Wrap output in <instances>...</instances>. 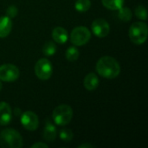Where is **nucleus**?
I'll list each match as a JSON object with an SVG mask.
<instances>
[{"label":"nucleus","instance_id":"nucleus-21","mask_svg":"<svg viewBox=\"0 0 148 148\" xmlns=\"http://www.w3.org/2000/svg\"><path fill=\"white\" fill-rule=\"evenodd\" d=\"M135 15L140 20H144V21L147 20V12L146 7L143 5H139L135 9Z\"/></svg>","mask_w":148,"mask_h":148},{"label":"nucleus","instance_id":"nucleus-20","mask_svg":"<svg viewBox=\"0 0 148 148\" xmlns=\"http://www.w3.org/2000/svg\"><path fill=\"white\" fill-rule=\"evenodd\" d=\"M59 136H60V139L64 141V142H69L73 140V137H74V134H73V132L68 128H63L60 131L59 133Z\"/></svg>","mask_w":148,"mask_h":148},{"label":"nucleus","instance_id":"nucleus-25","mask_svg":"<svg viewBox=\"0 0 148 148\" xmlns=\"http://www.w3.org/2000/svg\"><path fill=\"white\" fill-rule=\"evenodd\" d=\"M2 88H3V85H2V82H1V81H0V91L2 90Z\"/></svg>","mask_w":148,"mask_h":148},{"label":"nucleus","instance_id":"nucleus-15","mask_svg":"<svg viewBox=\"0 0 148 148\" xmlns=\"http://www.w3.org/2000/svg\"><path fill=\"white\" fill-rule=\"evenodd\" d=\"M102 4L108 10H118L124 4V0H101Z\"/></svg>","mask_w":148,"mask_h":148},{"label":"nucleus","instance_id":"nucleus-19","mask_svg":"<svg viewBox=\"0 0 148 148\" xmlns=\"http://www.w3.org/2000/svg\"><path fill=\"white\" fill-rule=\"evenodd\" d=\"M79 57V51L75 47H69L66 51V58L69 62H75Z\"/></svg>","mask_w":148,"mask_h":148},{"label":"nucleus","instance_id":"nucleus-3","mask_svg":"<svg viewBox=\"0 0 148 148\" xmlns=\"http://www.w3.org/2000/svg\"><path fill=\"white\" fill-rule=\"evenodd\" d=\"M147 35L148 27L146 23L136 22L133 23L129 29V37L134 44H143L147 39Z\"/></svg>","mask_w":148,"mask_h":148},{"label":"nucleus","instance_id":"nucleus-9","mask_svg":"<svg viewBox=\"0 0 148 148\" xmlns=\"http://www.w3.org/2000/svg\"><path fill=\"white\" fill-rule=\"evenodd\" d=\"M91 29L93 33L100 38H103L107 36L109 34L110 31V26L108 23L102 19V18H98L95 19L91 25Z\"/></svg>","mask_w":148,"mask_h":148},{"label":"nucleus","instance_id":"nucleus-1","mask_svg":"<svg viewBox=\"0 0 148 148\" xmlns=\"http://www.w3.org/2000/svg\"><path fill=\"white\" fill-rule=\"evenodd\" d=\"M97 73L107 79H114L121 73L120 63L112 56H103L96 63Z\"/></svg>","mask_w":148,"mask_h":148},{"label":"nucleus","instance_id":"nucleus-5","mask_svg":"<svg viewBox=\"0 0 148 148\" xmlns=\"http://www.w3.org/2000/svg\"><path fill=\"white\" fill-rule=\"evenodd\" d=\"M91 38L90 30L84 26L75 28L70 34V41L75 46H83L88 42Z\"/></svg>","mask_w":148,"mask_h":148},{"label":"nucleus","instance_id":"nucleus-4","mask_svg":"<svg viewBox=\"0 0 148 148\" xmlns=\"http://www.w3.org/2000/svg\"><path fill=\"white\" fill-rule=\"evenodd\" d=\"M54 122L58 126L68 125L73 118V109L67 104H62L57 106L52 114Z\"/></svg>","mask_w":148,"mask_h":148},{"label":"nucleus","instance_id":"nucleus-18","mask_svg":"<svg viewBox=\"0 0 148 148\" xmlns=\"http://www.w3.org/2000/svg\"><path fill=\"white\" fill-rule=\"evenodd\" d=\"M56 51V46L53 42H47L42 47V52L45 56H53Z\"/></svg>","mask_w":148,"mask_h":148},{"label":"nucleus","instance_id":"nucleus-17","mask_svg":"<svg viewBox=\"0 0 148 148\" xmlns=\"http://www.w3.org/2000/svg\"><path fill=\"white\" fill-rule=\"evenodd\" d=\"M90 6H91L90 0H76L75 3V8L79 12L88 11Z\"/></svg>","mask_w":148,"mask_h":148},{"label":"nucleus","instance_id":"nucleus-10","mask_svg":"<svg viewBox=\"0 0 148 148\" xmlns=\"http://www.w3.org/2000/svg\"><path fill=\"white\" fill-rule=\"evenodd\" d=\"M12 119V111L10 106L3 101L0 102V125H8Z\"/></svg>","mask_w":148,"mask_h":148},{"label":"nucleus","instance_id":"nucleus-24","mask_svg":"<svg viewBox=\"0 0 148 148\" xmlns=\"http://www.w3.org/2000/svg\"><path fill=\"white\" fill-rule=\"evenodd\" d=\"M94 146L93 145H90V144H82V145H81V146H79V147L82 148V147H93Z\"/></svg>","mask_w":148,"mask_h":148},{"label":"nucleus","instance_id":"nucleus-8","mask_svg":"<svg viewBox=\"0 0 148 148\" xmlns=\"http://www.w3.org/2000/svg\"><path fill=\"white\" fill-rule=\"evenodd\" d=\"M21 124L28 131H35L39 125L38 116L32 111H26L21 115Z\"/></svg>","mask_w":148,"mask_h":148},{"label":"nucleus","instance_id":"nucleus-16","mask_svg":"<svg viewBox=\"0 0 148 148\" xmlns=\"http://www.w3.org/2000/svg\"><path fill=\"white\" fill-rule=\"evenodd\" d=\"M119 10V13H118V16H119V18L124 22H128L132 19V16H133V13H132V10L127 8V7H121V9L118 10Z\"/></svg>","mask_w":148,"mask_h":148},{"label":"nucleus","instance_id":"nucleus-11","mask_svg":"<svg viewBox=\"0 0 148 148\" xmlns=\"http://www.w3.org/2000/svg\"><path fill=\"white\" fill-rule=\"evenodd\" d=\"M12 29V21L7 16H0V38H4L10 35Z\"/></svg>","mask_w":148,"mask_h":148},{"label":"nucleus","instance_id":"nucleus-14","mask_svg":"<svg viewBox=\"0 0 148 148\" xmlns=\"http://www.w3.org/2000/svg\"><path fill=\"white\" fill-rule=\"evenodd\" d=\"M56 134H57L56 127H55V125H53L52 123L48 121L46 123V127H45V128L43 130L42 137L48 142H53L56 138Z\"/></svg>","mask_w":148,"mask_h":148},{"label":"nucleus","instance_id":"nucleus-6","mask_svg":"<svg viewBox=\"0 0 148 148\" xmlns=\"http://www.w3.org/2000/svg\"><path fill=\"white\" fill-rule=\"evenodd\" d=\"M53 72L52 63L46 58H42L37 61L35 65V74L42 81L49 80Z\"/></svg>","mask_w":148,"mask_h":148},{"label":"nucleus","instance_id":"nucleus-2","mask_svg":"<svg viewBox=\"0 0 148 148\" xmlns=\"http://www.w3.org/2000/svg\"><path fill=\"white\" fill-rule=\"evenodd\" d=\"M0 142L3 147L21 148L23 145L21 134L12 128H5L0 133Z\"/></svg>","mask_w":148,"mask_h":148},{"label":"nucleus","instance_id":"nucleus-23","mask_svg":"<svg viewBox=\"0 0 148 148\" xmlns=\"http://www.w3.org/2000/svg\"><path fill=\"white\" fill-rule=\"evenodd\" d=\"M32 148H48L49 146L47 144H45L44 142H37V143H35L31 146Z\"/></svg>","mask_w":148,"mask_h":148},{"label":"nucleus","instance_id":"nucleus-13","mask_svg":"<svg viewBox=\"0 0 148 148\" xmlns=\"http://www.w3.org/2000/svg\"><path fill=\"white\" fill-rule=\"evenodd\" d=\"M99 78L98 76L95 74V73H89L88 74L85 78H84V82H83V84H84V87L86 89L89 90V91H92V90H95L98 88L99 86Z\"/></svg>","mask_w":148,"mask_h":148},{"label":"nucleus","instance_id":"nucleus-12","mask_svg":"<svg viewBox=\"0 0 148 148\" xmlns=\"http://www.w3.org/2000/svg\"><path fill=\"white\" fill-rule=\"evenodd\" d=\"M52 37L54 41L58 44L65 43L69 39L67 30L62 27H56L52 31Z\"/></svg>","mask_w":148,"mask_h":148},{"label":"nucleus","instance_id":"nucleus-7","mask_svg":"<svg viewBox=\"0 0 148 148\" xmlns=\"http://www.w3.org/2000/svg\"><path fill=\"white\" fill-rule=\"evenodd\" d=\"M19 75V69L14 64L6 63L0 66V81L12 82L18 79Z\"/></svg>","mask_w":148,"mask_h":148},{"label":"nucleus","instance_id":"nucleus-22","mask_svg":"<svg viewBox=\"0 0 148 148\" xmlns=\"http://www.w3.org/2000/svg\"><path fill=\"white\" fill-rule=\"evenodd\" d=\"M17 15V8L14 5H11L10 7H8V9L6 10V16H9L10 18H13L15 16H16Z\"/></svg>","mask_w":148,"mask_h":148}]
</instances>
